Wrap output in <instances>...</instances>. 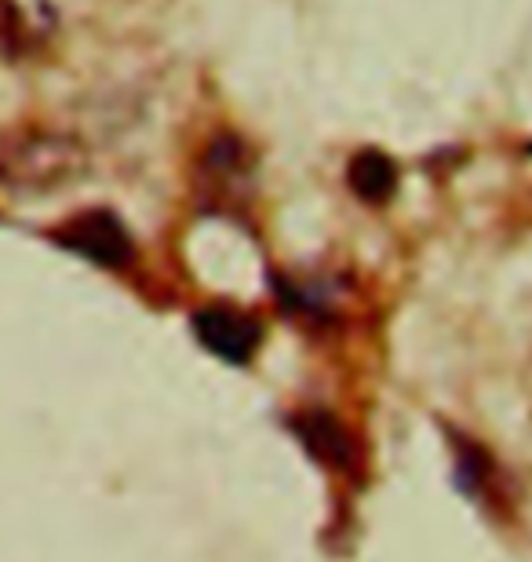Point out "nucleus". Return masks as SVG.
<instances>
[{
	"instance_id": "obj_1",
	"label": "nucleus",
	"mask_w": 532,
	"mask_h": 562,
	"mask_svg": "<svg viewBox=\"0 0 532 562\" xmlns=\"http://www.w3.org/2000/svg\"><path fill=\"white\" fill-rule=\"evenodd\" d=\"M77 146H70V139L63 136H22L15 146L4 150V172L11 179H63L66 172L77 168Z\"/></svg>"
},
{
	"instance_id": "obj_4",
	"label": "nucleus",
	"mask_w": 532,
	"mask_h": 562,
	"mask_svg": "<svg viewBox=\"0 0 532 562\" xmlns=\"http://www.w3.org/2000/svg\"><path fill=\"white\" fill-rule=\"evenodd\" d=\"M350 187L365 201H383L394 190V165L376 150H365L350 161Z\"/></svg>"
},
{
	"instance_id": "obj_2",
	"label": "nucleus",
	"mask_w": 532,
	"mask_h": 562,
	"mask_svg": "<svg viewBox=\"0 0 532 562\" xmlns=\"http://www.w3.org/2000/svg\"><path fill=\"white\" fill-rule=\"evenodd\" d=\"M63 241L106 267H121L132 260L128 234L121 231V223L113 220L110 212H88V216L73 220L70 227L63 231Z\"/></svg>"
},
{
	"instance_id": "obj_3",
	"label": "nucleus",
	"mask_w": 532,
	"mask_h": 562,
	"mask_svg": "<svg viewBox=\"0 0 532 562\" xmlns=\"http://www.w3.org/2000/svg\"><path fill=\"white\" fill-rule=\"evenodd\" d=\"M197 333L215 355L234 358V362H241V358L252 355V347L259 340L256 325L248 322L245 314L226 311V307H212L205 314H197Z\"/></svg>"
}]
</instances>
